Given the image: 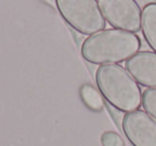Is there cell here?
<instances>
[{"label": "cell", "instance_id": "cell-1", "mask_svg": "<svg viewBox=\"0 0 156 146\" xmlns=\"http://www.w3.org/2000/svg\"><path fill=\"white\" fill-rule=\"evenodd\" d=\"M141 41L135 33L119 29H106L88 36L82 44L85 61L96 65L118 64L139 51Z\"/></svg>", "mask_w": 156, "mask_h": 146}, {"label": "cell", "instance_id": "cell-2", "mask_svg": "<svg viewBox=\"0 0 156 146\" xmlns=\"http://www.w3.org/2000/svg\"><path fill=\"white\" fill-rule=\"evenodd\" d=\"M96 82L104 99L118 111L129 113L141 106L140 87L119 64H104L96 70Z\"/></svg>", "mask_w": 156, "mask_h": 146}, {"label": "cell", "instance_id": "cell-3", "mask_svg": "<svg viewBox=\"0 0 156 146\" xmlns=\"http://www.w3.org/2000/svg\"><path fill=\"white\" fill-rule=\"evenodd\" d=\"M55 3L66 23L81 34L90 36L106 26L98 0H55Z\"/></svg>", "mask_w": 156, "mask_h": 146}, {"label": "cell", "instance_id": "cell-4", "mask_svg": "<svg viewBox=\"0 0 156 146\" xmlns=\"http://www.w3.org/2000/svg\"><path fill=\"white\" fill-rule=\"evenodd\" d=\"M105 21L114 28L136 33L141 30L142 11L136 0H98Z\"/></svg>", "mask_w": 156, "mask_h": 146}, {"label": "cell", "instance_id": "cell-5", "mask_svg": "<svg viewBox=\"0 0 156 146\" xmlns=\"http://www.w3.org/2000/svg\"><path fill=\"white\" fill-rule=\"evenodd\" d=\"M122 129L133 146H156V121L142 110L125 113Z\"/></svg>", "mask_w": 156, "mask_h": 146}, {"label": "cell", "instance_id": "cell-6", "mask_svg": "<svg viewBox=\"0 0 156 146\" xmlns=\"http://www.w3.org/2000/svg\"><path fill=\"white\" fill-rule=\"evenodd\" d=\"M125 69L140 85L156 88V52L138 51L125 61Z\"/></svg>", "mask_w": 156, "mask_h": 146}, {"label": "cell", "instance_id": "cell-7", "mask_svg": "<svg viewBox=\"0 0 156 146\" xmlns=\"http://www.w3.org/2000/svg\"><path fill=\"white\" fill-rule=\"evenodd\" d=\"M141 31L148 45L156 52V2H149L142 9Z\"/></svg>", "mask_w": 156, "mask_h": 146}, {"label": "cell", "instance_id": "cell-8", "mask_svg": "<svg viewBox=\"0 0 156 146\" xmlns=\"http://www.w3.org/2000/svg\"><path fill=\"white\" fill-rule=\"evenodd\" d=\"M81 98L84 103L94 111H101L103 109V99L100 93L90 84L82 85L80 90Z\"/></svg>", "mask_w": 156, "mask_h": 146}, {"label": "cell", "instance_id": "cell-9", "mask_svg": "<svg viewBox=\"0 0 156 146\" xmlns=\"http://www.w3.org/2000/svg\"><path fill=\"white\" fill-rule=\"evenodd\" d=\"M141 105L147 113L156 121V88H146L144 91Z\"/></svg>", "mask_w": 156, "mask_h": 146}, {"label": "cell", "instance_id": "cell-10", "mask_svg": "<svg viewBox=\"0 0 156 146\" xmlns=\"http://www.w3.org/2000/svg\"><path fill=\"white\" fill-rule=\"evenodd\" d=\"M102 146H124L122 138L115 131H105L101 136Z\"/></svg>", "mask_w": 156, "mask_h": 146}]
</instances>
